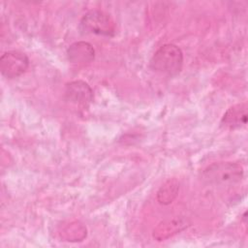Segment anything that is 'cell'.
<instances>
[{"instance_id":"cell-1","label":"cell","mask_w":248,"mask_h":248,"mask_svg":"<svg viewBox=\"0 0 248 248\" xmlns=\"http://www.w3.org/2000/svg\"><path fill=\"white\" fill-rule=\"evenodd\" d=\"M183 65V53L181 49L173 44H166L160 46L150 59L151 70L173 77L179 74Z\"/></svg>"},{"instance_id":"cell-2","label":"cell","mask_w":248,"mask_h":248,"mask_svg":"<svg viewBox=\"0 0 248 248\" xmlns=\"http://www.w3.org/2000/svg\"><path fill=\"white\" fill-rule=\"evenodd\" d=\"M243 168L233 162H218L208 166L202 172L203 180L214 186H232L243 178Z\"/></svg>"},{"instance_id":"cell-3","label":"cell","mask_w":248,"mask_h":248,"mask_svg":"<svg viewBox=\"0 0 248 248\" xmlns=\"http://www.w3.org/2000/svg\"><path fill=\"white\" fill-rule=\"evenodd\" d=\"M79 31L83 35L95 34L113 36L115 23L112 18L103 11L91 10L87 12L79 21Z\"/></svg>"},{"instance_id":"cell-4","label":"cell","mask_w":248,"mask_h":248,"mask_svg":"<svg viewBox=\"0 0 248 248\" xmlns=\"http://www.w3.org/2000/svg\"><path fill=\"white\" fill-rule=\"evenodd\" d=\"M29 66V59L23 52L17 50L6 51L0 57V71L7 78L21 76Z\"/></svg>"},{"instance_id":"cell-5","label":"cell","mask_w":248,"mask_h":248,"mask_svg":"<svg viewBox=\"0 0 248 248\" xmlns=\"http://www.w3.org/2000/svg\"><path fill=\"white\" fill-rule=\"evenodd\" d=\"M65 100L78 106L86 107L93 100V91L90 85L83 80H73L66 84Z\"/></svg>"},{"instance_id":"cell-6","label":"cell","mask_w":248,"mask_h":248,"mask_svg":"<svg viewBox=\"0 0 248 248\" xmlns=\"http://www.w3.org/2000/svg\"><path fill=\"white\" fill-rule=\"evenodd\" d=\"M67 57L72 64L77 66H84L94 60L95 49L88 42H75L68 47Z\"/></svg>"},{"instance_id":"cell-7","label":"cell","mask_w":248,"mask_h":248,"mask_svg":"<svg viewBox=\"0 0 248 248\" xmlns=\"http://www.w3.org/2000/svg\"><path fill=\"white\" fill-rule=\"evenodd\" d=\"M247 104L246 103H239L236 105L232 106L227 109L221 119V126L230 129H239L247 124Z\"/></svg>"},{"instance_id":"cell-8","label":"cell","mask_w":248,"mask_h":248,"mask_svg":"<svg viewBox=\"0 0 248 248\" xmlns=\"http://www.w3.org/2000/svg\"><path fill=\"white\" fill-rule=\"evenodd\" d=\"M187 221L182 217H174L167 219L158 224L153 231V237L158 241L170 238L173 234L183 231L188 225Z\"/></svg>"},{"instance_id":"cell-9","label":"cell","mask_w":248,"mask_h":248,"mask_svg":"<svg viewBox=\"0 0 248 248\" xmlns=\"http://www.w3.org/2000/svg\"><path fill=\"white\" fill-rule=\"evenodd\" d=\"M87 234V231L85 226H83L79 222H70L69 224L65 225L59 231V235L65 241L77 242L82 241Z\"/></svg>"},{"instance_id":"cell-10","label":"cell","mask_w":248,"mask_h":248,"mask_svg":"<svg viewBox=\"0 0 248 248\" xmlns=\"http://www.w3.org/2000/svg\"><path fill=\"white\" fill-rule=\"evenodd\" d=\"M179 191V184L175 179H170L165 182L157 192V201L159 203L167 205L171 203Z\"/></svg>"}]
</instances>
